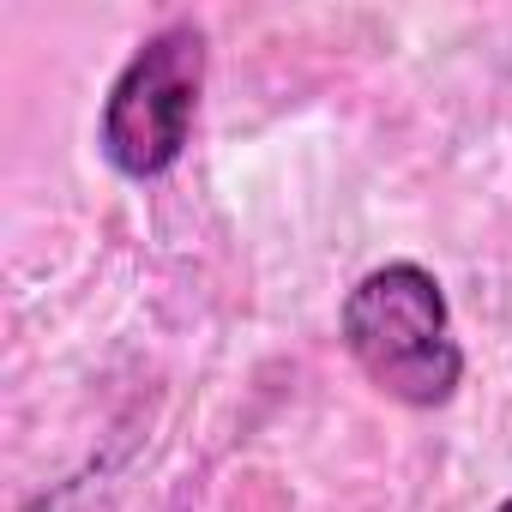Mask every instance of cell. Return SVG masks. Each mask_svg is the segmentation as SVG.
Segmentation results:
<instances>
[{
    "instance_id": "1",
    "label": "cell",
    "mask_w": 512,
    "mask_h": 512,
    "mask_svg": "<svg viewBox=\"0 0 512 512\" xmlns=\"http://www.w3.org/2000/svg\"><path fill=\"white\" fill-rule=\"evenodd\" d=\"M344 344L356 368L410 410L446 404L464 380V350L452 338L446 290L416 260L374 266L344 296Z\"/></svg>"
},
{
    "instance_id": "2",
    "label": "cell",
    "mask_w": 512,
    "mask_h": 512,
    "mask_svg": "<svg viewBox=\"0 0 512 512\" xmlns=\"http://www.w3.org/2000/svg\"><path fill=\"white\" fill-rule=\"evenodd\" d=\"M205 91V31L193 19L163 25L115 73L97 121V151L127 181H157L181 163Z\"/></svg>"
},
{
    "instance_id": "3",
    "label": "cell",
    "mask_w": 512,
    "mask_h": 512,
    "mask_svg": "<svg viewBox=\"0 0 512 512\" xmlns=\"http://www.w3.org/2000/svg\"><path fill=\"white\" fill-rule=\"evenodd\" d=\"M494 512H512V494H506V500H500V506H494Z\"/></svg>"
}]
</instances>
